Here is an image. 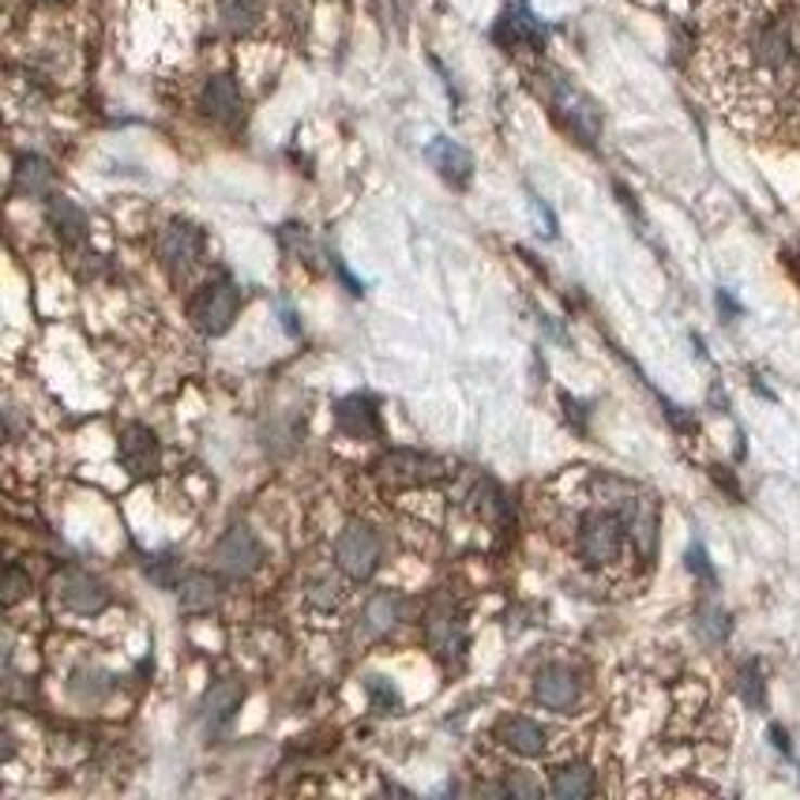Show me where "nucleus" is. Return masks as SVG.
<instances>
[{
	"mask_svg": "<svg viewBox=\"0 0 800 800\" xmlns=\"http://www.w3.org/2000/svg\"><path fill=\"white\" fill-rule=\"evenodd\" d=\"M745 53H748V64H752L759 76L793 79L800 68V42H797L793 20L782 12L759 15L745 35Z\"/></svg>",
	"mask_w": 800,
	"mask_h": 800,
	"instance_id": "nucleus-1",
	"label": "nucleus"
},
{
	"mask_svg": "<svg viewBox=\"0 0 800 800\" xmlns=\"http://www.w3.org/2000/svg\"><path fill=\"white\" fill-rule=\"evenodd\" d=\"M545 98H549V105H553V113H557L560 125H564L579 143L594 147V140H598V132H601L598 105L579 91L568 76H560V72H549V76H545Z\"/></svg>",
	"mask_w": 800,
	"mask_h": 800,
	"instance_id": "nucleus-2",
	"label": "nucleus"
},
{
	"mask_svg": "<svg viewBox=\"0 0 800 800\" xmlns=\"http://www.w3.org/2000/svg\"><path fill=\"white\" fill-rule=\"evenodd\" d=\"M241 285H237L230 275H218L215 282H207L200 293L189 301V320L192 328L207 339H218L233 328L237 313H241Z\"/></svg>",
	"mask_w": 800,
	"mask_h": 800,
	"instance_id": "nucleus-3",
	"label": "nucleus"
},
{
	"mask_svg": "<svg viewBox=\"0 0 800 800\" xmlns=\"http://www.w3.org/2000/svg\"><path fill=\"white\" fill-rule=\"evenodd\" d=\"M627 537V522L617 511H591V516L579 519L575 549L583 557V564L591 568H609L620 557Z\"/></svg>",
	"mask_w": 800,
	"mask_h": 800,
	"instance_id": "nucleus-4",
	"label": "nucleus"
},
{
	"mask_svg": "<svg viewBox=\"0 0 800 800\" xmlns=\"http://www.w3.org/2000/svg\"><path fill=\"white\" fill-rule=\"evenodd\" d=\"M380 557H383V542L369 522H350L339 534V542H334V564L346 571L350 579H357V583L380 568Z\"/></svg>",
	"mask_w": 800,
	"mask_h": 800,
	"instance_id": "nucleus-5",
	"label": "nucleus"
},
{
	"mask_svg": "<svg viewBox=\"0 0 800 800\" xmlns=\"http://www.w3.org/2000/svg\"><path fill=\"white\" fill-rule=\"evenodd\" d=\"M53 594H56V606L76 612V617H98V612L110 606L105 583L84 568H64L53 579Z\"/></svg>",
	"mask_w": 800,
	"mask_h": 800,
	"instance_id": "nucleus-6",
	"label": "nucleus"
},
{
	"mask_svg": "<svg viewBox=\"0 0 800 800\" xmlns=\"http://www.w3.org/2000/svg\"><path fill=\"white\" fill-rule=\"evenodd\" d=\"M424 639H429L432 658H436L444 669L459 665V661L467 658V624H462L459 612H455L452 606H444V601L429 609V620H424Z\"/></svg>",
	"mask_w": 800,
	"mask_h": 800,
	"instance_id": "nucleus-7",
	"label": "nucleus"
},
{
	"mask_svg": "<svg viewBox=\"0 0 800 800\" xmlns=\"http://www.w3.org/2000/svg\"><path fill=\"white\" fill-rule=\"evenodd\" d=\"M154 249H158V259L166 271L185 275L203 256V230L189 223V218H169L158 230V237H154Z\"/></svg>",
	"mask_w": 800,
	"mask_h": 800,
	"instance_id": "nucleus-8",
	"label": "nucleus"
},
{
	"mask_svg": "<svg viewBox=\"0 0 800 800\" xmlns=\"http://www.w3.org/2000/svg\"><path fill=\"white\" fill-rule=\"evenodd\" d=\"M215 564L230 579H249L252 571H259V564H264V542L256 537V530L244 526V522L226 530L215 545Z\"/></svg>",
	"mask_w": 800,
	"mask_h": 800,
	"instance_id": "nucleus-9",
	"label": "nucleus"
},
{
	"mask_svg": "<svg viewBox=\"0 0 800 800\" xmlns=\"http://www.w3.org/2000/svg\"><path fill=\"white\" fill-rule=\"evenodd\" d=\"M377 470H380L383 485L403 488V485H424V481L440 478V473H444V462L432 459V455H424V452H410V447H395V452L383 455V459L377 462Z\"/></svg>",
	"mask_w": 800,
	"mask_h": 800,
	"instance_id": "nucleus-10",
	"label": "nucleus"
},
{
	"mask_svg": "<svg viewBox=\"0 0 800 800\" xmlns=\"http://www.w3.org/2000/svg\"><path fill=\"white\" fill-rule=\"evenodd\" d=\"M493 38H496V46H504L508 53L511 49H522V46L542 49L545 46V27H542V20L526 8V0H511V4L504 8L500 20H496Z\"/></svg>",
	"mask_w": 800,
	"mask_h": 800,
	"instance_id": "nucleus-11",
	"label": "nucleus"
},
{
	"mask_svg": "<svg viewBox=\"0 0 800 800\" xmlns=\"http://www.w3.org/2000/svg\"><path fill=\"white\" fill-rule=\"evenodd\" d=\"M117 455H120V467H125L132 478H151L162 462V444L147 424H125L117 436Z\"/></svg>",
	"mask_w": 800,
	"mask_h": 800,
	"instance_id": "nucleus-12",
	"label": "nucleus"
},
{
	"mask_svg": "<svg viewBox=\"0 0 800 800\" xmlns=\"http://www.w3.org/2000/svg\"><path fill=\"white\" fill-rule=\"evenodd\" d=\"M534 699L542 707L557 710V714H568V710L583 699V681H579V673L568 665H545L542 673L534 676Z\"/></svg>",
	"mask_w": 800,
	"mask_h": 800,
	"instance_id": "nucleus-13",
	"label": "nucleus"
},
{
	"mask_svg": "<svg viewBox=\"0 0 800 800\" xmlns=\"http://www.w3.org/2000/svg\"><path fill=\"white\" fill-rule=\"evenodd\" d=\"M334 424H339L342 436L350 440H377L380 436V410L372 395H346L334 403Z\"/></svg>",
	"mask_w": 800,
	"mask_h": 800,
	"instance_id": "nucleus-14",
	"label": "nucleus"
},
{
	"mask_svg": "<svg viewBox=\"0 0 800 800\" xmlns=\"http://www.w3.org/2000/svg\"><path fill=\"white\" fill-rule=\"evenodd\" d=\"M200 110L203 117H211L215 125H237L244 113V98L233 76H211L200 91Z\"/></svg>",
	"mask_w": 800,
	"mask_h": 800,
	"instance_id": "nucleus-15",
	"label": "nucleus"
},
{
	"mask_svg": "<svg viewBox=\"0 0 800 800\" xmlns=\"http://www.w3.org/2000/svg\"><path fill=\"white\" fill-rule=\"evenodd\" d=\"M424 158H429V166L436 169L447 185H455V189H467V185H470L473 158H470V151L462 143L447 140V136H436V140L424 147Z\"/></svg>",
	"mask_w": 800,
	"mask_h": 800,
	"instance_id": "nucleus-16",
	"label": "nucleus"
},
{
	"mask_svg": "<svg viewBox=\"0 0 800 800\" xmlns=\"http://www.w3.org/2000/svg\"><path fill=\"white\" fill-rule=\"evenodd\" d=\"M496 740H500L504 748H511L516 755H542L545 745H549V733L542 729V725L534 722V718H500V725H496Z\"/></svg>",
	"mask_w": 800,
	"mask_h": 800,
	"instance_id": "nucleus-17",
	"label": "nucleus"
},
{
	"mask_svg": "<svg viewBox=\"0 0 800 800\" xmlns=\"http://www.w3.org/2000/svg\"><path fill=\"white\" fill-rule=\"evenodd\" d=\"M406 598L398 591H377L369 601H365L361 612V635L365 639H377V635H388L391 627L403 620Z\"/></svg>",
	"mask_w": 800,
	"mask_h": 800,
	"instance_id": "nucleus-18",
	"label": "nucleus"
},
{
	"mask_svg": "<svg viewBox=\"0 0 800 800\" xmlns=\"http://www.w3.org/2000/svg\"><path fill=\"white\" fill-rule=\"evenodd\" d=\"M49 230L61 237L64 244H84L87 241V230H91V218H87V211L79 207V203L64 200V195H53L49 200Z\"/></svg>",
	"mask_w": 800,
	"mask_h": 800,
	"instance_id": "nucleus-19",
	"label": "nucleus"
},
{
	"mask_svg": "<svg viewBox=\"0 0 800 800\" xmlns=\"http://www.w3.org/2000/svg\"><path fill=\"white\" fill-rule=\"evenodd\" d=\"M218 598H223V586L207 571H189L177 583V601H181L185 612H211L218 606Z\"/></svg>",
	"mask_w": 800,
	"mask_h": 800,
	"instance_id": "nucleus-20",
	"label": "nucleus"
},
{
	"mask_svg": "<svg viewBox=\"0 0 800 800\" xmlns=\"http://www.w3.org/2000/svg\"><path fill=\"white\" fill-rule=\"evenodd\" d=\"M244 699V684L237 681H218L215 688L203 696V722H207V729H223V725H230V718L237 714V707H241Z\"/></svg>",
	"mask_w": 800,
	"mask_h": 800,
	"instance_id": "nucleus-21",
	"label": "nucleus"
},
{
	"mask_svg": "<svg viewBox=\"0 0 800 800\" xmlns=\"http://www.w3.org/2000/svg\"><path fill=\"white\" fill-rule=\"evenodd\" d=\"M53 189V166L42 154H20L15 158V192L30 195V200H42Z\"/></svg>",
	"mask_w": 800,
	"mask_h": 800,
	"instance_id": "nucleus-22",
	"label": "nucleus"
},
{
	"mask_svg": "<svg viewBox=\"0 0 800 800\" xmlns=\"http://www.w3.org/2000/svg\"><path fill=\"white\" fill-rule=\"evenodd\" d=\"M549 789H553V797H560V800H583L594 793V771L586 763L557 766Z\"/></svg>",
	"mask_w": 800,
	"mask_h": 800,
	"instance_id": "nucleus-23",
	"label": "nucleus"
},
{
	"mask_svg": "<svg viewBox=\"0 0 800 800\" xmlns=\"http://www.w3.org/2000/svg\"><path fill=\"white\" fill-rule=\"evenodd\" d=\"M110 688H113L110 673L91 669V665L76 669V673H72V681H68V696L76 699V703H98V699L110 696Z\"/></svg>",
	"mask_w": 800,
	"mask_h": 800,
	"instance_id": "nucleus-24",
	"label": "nucleus"
},
{
	"mask_svg": "<svg viewBox=\"0 0 800 800\" xmlns=\"http://www.w3.org/2000/svg\"><path fill=\"white\" fill-rule=\"evenodd\" d=\"M733 632V620L729 612H725L722 606H714V601H703V606L696 609V635L703 643H710V647H718V643H725Z\"/></svg>",
	"mask_w": 800,
	"mask_h": 800,
	"instance_id": "nucleus-25",
	"label": "nucleus"
},
{
	"mask_svg": "<svg viewBox=\"0 0 800 800\" xmlns=\"http://www.w3.org/2000/svg\"><path fill=\"white\" fill-rule=\"evenodd\" d=\"M218 15H223L226 30L244 35V30H252L259 23L264 8H259V0H218Z\"/></svg>",
	"mask_w": 800,
	"mask_h": 800,
	"instance_id": "nucleus-26",
	"label": "nucleus"
},
{
	"mask_svg": "<svg viewBox=\"0 0 800 800\" xmlns=\"http://www.w3.org/2000/svg\"><path fill=\"white\" fill-rule=\"evenodd\" d=\"M737 691L745 699V707L763 710L766 707V681H763V665L759 661H745L737 669Z\"/></svg>",
	"mask_w": 800,
	"mask_h": 800,
	"instance_id": "nucleus-27",
	"label": "nucleus"
},
{
	"mask_svg": "<svg viewBox=\"0 0 800 800\" xmlns=\"http://www.w3.org/2000/svg\"><path fill=\"white\" fill-rule=\"evenodd\" d=\"M147 579H151L154 586H162V591H177V583H181V560L174 557V553H158V557H147Z\"/></svg>",
	"mask_w": 800,
	"mask_h": 800,
	"instance_id": "nucleus-28",
	"label": "nucleus"
},
{
	"mask_svg": "<svg viewBox=\"0 0 800 800\" xmlns=\"http://www.w3.org/2000/svg\"><path fill=\"white\" fill-rule=\"evenodd\" d=\"M365 691H369V699H372V710H380V714H391V710L403 707V696H398V688L388 676H369V681H365Z\"/></svg>",
	"mask_w": 800,
	"mask_h": 800,
	"instance_id": "nucleus-29",
	"label": "nucleus"
},
{
	"mask_svg": "<svg viewBox=\"0 0 800 800\" xmlns=\"http://www.w3.org/2000/svg\"><path fill=\"white\" fill-rule=\"evenodd\" d=\"M27 591H30V575L20 564H12L4 571V601H8V606H15V601H20Z\"/></svg>",
	"mask_w": 800,
	"mask_h": 800,
	"instance_id": "nucleus-30",
	"label": "nucleus"
},
{
	"mask_svg": "<svg viewBox=\"0 0 800 800\" xmlns=\"http://www.w3.org/2000/svg\"><path fill=\"white\" fill-rule=\"evenodd\" d=\"M500 793H504V797H537V793H542V786H537V782L530 778V774L516 771V774H508V778H504Z\"/></svg>",
	"mask_w": 800,
	"mask_h": 800,
	"instance_id": "nucleus-31",
	"label": "nucleus"
},
{
	"mask_svg": "<svg viewBox=\"0 0 800 800\" xmlns=\"http://www.w3.org/2000/svg\"><path fill=\"white\" fill-rule=\"evenodd\" d=\"M684 564H688L691 575L703 579V583H714V579H718V575H714V564H710L707 553H703V545H691L688 557H684Z\"/></svg>",
	"mask_w": 800,
	"mask_h": 800,
	"instance_id": "nucleus-32",
	"label": "nucleus"
},
{
	"mask_svg": "<svg viewBox=\"0 0 800 800\" xmlns=\"http://www.w3.org/2000/svg\"><path fill=\"white\" fill-rule=\"evenodd\" d=\"M339 598H342V586H339V583H331V579H320V583H316L313 601H316V606H320V609L339 606Z\"/></svg>",
	"mask_w": 800,
	"mask_h": 800,
	"instance_id": "nucleus-33",
	"label": "nucleus"
},
{
	"mask_svg": "<svg viewBox=\"0 0 800 800\" xmlns=\"http://www.w3.org/2000/svg\"><path fill=\"white\" fill-rule=\"evenodd\" d=\"M564 406H568V421H575V429H579V432H586V424H583L586 406L579 403V398H571V395H564Z\"/></svg>",
	"mask_w": 800,
	"mask_h": 800,
	"instance_id": "nucleus-34",
	"label": "nucleus"
},
{
	"mask_svg": "<svg viewBox=\"0 0 800 800\" xmlns=\"http://www.w3.org/2000/svg\"><path fill=\"white\" fill-rule=\"evenodd\" d=\"M771 740H774V748H778L782 755H793V748H789V733L782 729V725H771Z\"/></svg>",
	"mask_w": 800,
	"mask_h": 800,
	"instance_id": "nucleus-35",
	"label": "nucleus"
},
{
	"mask_svg": "<svg viewBox=\"0 0 800 800\" xmlns=\"http://www.w3.org/2000/svg\"><path fill=\"white\" fill-rule=\"evenodd\" d=\"M718 308H722L725 316H740V305L729 297V290H718Z\"/></svg>",
	"mask_w": 800,
	"mask_h": 800,
	"instance_id": "nucleus-36",
	"label": "nucleus"
},
{
	"mask_svg": "<svg viewBox=\"0 0 800 800\" xmlns=\"http://www.w3.org/2000/svg\"><path fill=\"white\" fill-rule=\"evenodd\" d=\"M46 4H64V0H46Z\"/></svg>",
	"mask_w": 800,
	"mask_h": 800,
	"instance_id": "nucleus-37",
	"label": "nucleus"
}]
</instances>
